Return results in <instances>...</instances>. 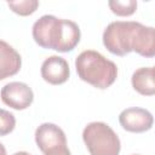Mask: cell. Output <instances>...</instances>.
Masks as SVG:
<instances>
[{
    "instance_id": "obj_14",
    "label": "cell",
    "mask_w": 155,
    "mask_h": 155,
    "mask_svg": "<svg viewBox=\"0 0 155 155\" xmlns=\"http://www.w3.org/2000/svg\"><path fill=\"white\" fill-rule=\"evenodd\" d=\"M45 155H71V154H70V150L68 149V147L63 145V147H58V148L46 151Z\"/></svg>"
},
{
    "instance_id": "obj_8",
    "label": "cell",
    "mask_w": 155,
    "mask_h": 155,
    "mask_svg": "<svg viewBox=\"0 0 155 155\" xmlns=\"http://www.w3.org/2000/svg\"><path fill=\"white\" fill-rule=\"evenodd\" d=\"M41 78L51 85L64 84L70 75L68 62L59 56H50L41 64Z\"/></svg>"
},
{
    "instance_id": "obj_4",
    "label": "cell",
    "mask_w": 155,
    "mask_h": 155,
    "mask_svg": "<svg viewBox=\"0 0 155 155\" xmlns=\"http://www.w3.org/2000/svg\"><path fill=\"white\" fill-rule=\"evenodd\" d=\"M82 139L90 155H119L121 149L117 134L105 122L87 124L82 131Z\"/></svg>"
},
{
    "instance_id": "obj_12",
    "label": "cell",
    "mask_w": 155,
    "mask_h": 155,
    "mask_svg": "<svg viewBox=\"0 0 155 155\" xmlns=\"http://www.w3.org/2000/svg\"><path fill=\"white\" fill-rule=\"evenodd\" d=\"M8 7L19 16L33 15L39 7L38 0H19V1H7Z\"/></svg>"
},
{
    "instance_id": "obj_9",
    "label": "cell",
    "mask_w": 155,
    "mask_h": 155,
    "mask_svg": "<svg viewBox=\"0 0 155 155\" xmlns=\"http://www.w3.org/2000/svg\"><path fill=\"white\" fill-rule=\"evenodd\" d=\"M22 65L21 54L6 41L0 40V80L16 75Z\"/></svg>"
},
{
    "instance_id": "obj_17",
    "label": "cell",
    "mask_w": 155,
    "mask_h": 155,
    "mask_svg": "<svg viewBox=\"0 0 155 155\" xmlns=\"http://www.w3.org/2000/svg\"><path fill=\"white\" fill-rule=\"evenodd\" d=\"M132 155H139V154H132Z\"/></svg>"
},
{
    "instance_id": "obj_11",
    "label": "cell",
    "mask_w": 155,
    "mask_h": 155,
    "mask_svg": "<svg viewBox=\"0 0 155 155\" xmlns=\"http://www.w3.org/2000/svg\"><path fill=\"white\" fill-rule=\"evenodd\" d=\"M108 5L114 15L121 17H127L133 15L137 8L136 0H110Z\"/></svg>"
},
{
    "instance_id": "obj_2",
    "label": "cell",
    "mask_w": 155,
    "mask_h": 155,
    "mask_svg": "<svg viewBox=\"0 0 155 155\" xmlns=\"http://www.w3.org/2000/svg\"><path fill=\"white\" fill-rule=\"evenodd\" d=\"M31 33L39 46L58 52L73 51L81 38L80 28L75 22L61 19L52 15H44L35 21Z\"/></svg>"
},
{
    "instance_id": "obj_7",
    "label": "cell",
    "mask_w": 155,
    "mask_h": 155,
    "mask_svg": "<svg viewBox=\"0 0 155 155\" xmlns=\"http://www.w3.org/2000/svg\"><path fill=\"white\" fill-rule=\"evenodd\" d=\"M35 142L44 154L54 148L67 145V138L63 130L51 122H44L36 128Z\"/></svg>"
},
{
    "instance_id": "obj_15",
    "label": "cell",
    "mask_w": 155,
    "mask_h": 155,
    "mask_svg": "<svg viewBox=\"0 0 155 155\" xmlns=\"http://www.w3.org/2000/svg\"><path fill=\"white\" fill-rule=\"evenodd\" d=\"M0 155H7L6 154V148L4 147L2 143H0Z\"/></svg>"
},
{
    "instance_id": "obj_6",
    "label": "cell",
    "mask_w": 155,
    "mask_h": 155,
    "mask_svg": "<svg viewBox=\"0 0 155 155\" xmlns=\"http://www.w3.org/2000/svg\"><path fill=\"white\" fill-rule=\"evenodd\" d=\"M119 122L121 127L128 132L142 133L149 131L153 127L154 117L149 110L138 107H132L120 113Z\"/></svg>"
},
{
    "instance_id": "obj_10",
    "label": "cell",
    "mask_w": 155,
    "mask_h": 155,
    "mask_svg": "<svg viewBox=\"0 0 155 155\" xmlns=\"http://www.w3.org/2000/svg\"><path fill=\"white\" fill-rule=\"evenodd\" d=\"M133 88L143 96L155 94V81H154V68L144 67L137 69L131 78Z\"/></svg>"
},
{
    "instance_id": "obj_1",
    "label": "cell",
    "mask_w": 155,
    "mask_h": 155,
    "mask_svg": "<svg viewBox=\"0 0 155 155\" xmlns=\"http://www.w3.org/2000/svg\"><path fill=\"white\" fill-rule=\"evenodd\" d=\"M103 45L116 56H126L134 51L151 58L155 56V29L133 21H115L103 31Z\"/></svg>"
},
{
    "instance_id": "obj_13",
    "label": "cell",
    "mask_w": 155,
    "mask_h": 155,
    "mask_svg": "<svg viewBox=\"0 0 155 155\" xmlns=\"http://www.w3.org/2000/svg\"><path fill=\"white\" fill-rule=\"evenodd\" d=\"M16 126V117L12 113L0 109V137L11 133Z\"/></svg>"
},
{
    "instance_id": "obj_3",
    "label": "cell",
    "mask_w": 155,
    "mask_h": 155,
    "mask_svg": "<svg viewBox=\"0 0 155 155\" xmlns=\"http://www.w3.org/2000/svg\"><path fill=\"white\" fill-rule=\"evenodd\" d=\"M75 68L82 81L99 90L108 88L117 78L116 64L93 50L82 51L75 59Z\"/></svg>"
},
{
    "instance_id": "obj_16",
    "label": "cell",
    "mask_w": 155,
    "mask_h": 155,
    "mask_svg": "<svg viewBox=\"0 0 155 155\" xmlns=\"http://www.w3.org/2000/svg\"><path fill=\"white\" fill-rule=\"evenodd\" d=\"M12 155H31V154H29V153H27V151H17V153H15V154H12Z\"/></svg>"
},
{
    "instance_id": "obj_5",
    "label": "cell",
    "mask_w": 155,
    "mask_h": 155,
    "mask_svg": "<svg viewBox=\"0 0 155 155\" xmlns=\"http://www.w3.org/2000/svg\"><path fill=\"white\" fill-rule=\"evenodd\" d=\"M1 101L16 110H24L34 101L33 90L24 82H8L6 84L0 92Z\"/></svg>"
}]
</instances>
